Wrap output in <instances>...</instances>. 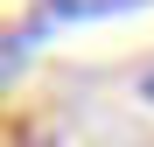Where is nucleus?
Returning <instances> with one entry per match:
<instances>
[{
  "label": "nucleus",
  "instance_id": "1",
  "mask_svg": "<svg viewBox=\"0 0 154 147\" xmlns=\"http://www.w3.org/2000/svg\"><path fill=\"white\" fill-rule=\"evenodd\" d=\"M140 98H147V105H154V70H140Z\"/></svg>",
  "mask_w": 154,
  "mask_h": 147
}]
</instances>
